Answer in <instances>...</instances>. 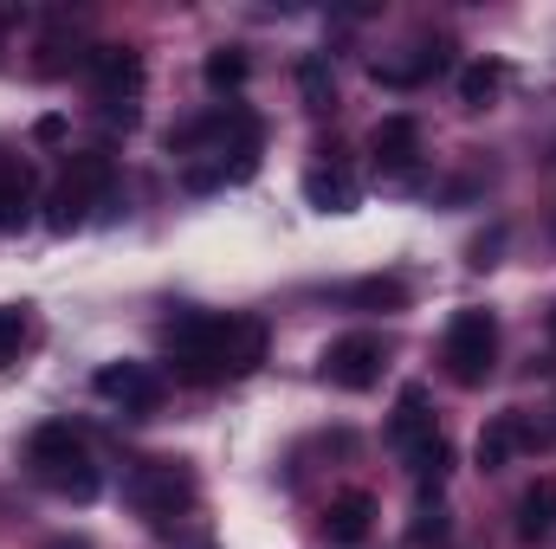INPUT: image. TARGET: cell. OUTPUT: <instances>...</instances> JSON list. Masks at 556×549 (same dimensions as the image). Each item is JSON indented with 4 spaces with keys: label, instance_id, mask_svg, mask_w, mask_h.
I'll list each match as a JSON object with an SVG mask.
<instances>
[{
    "label": "cell",
    "instance_id": "obj_18",
    "mask_svg": "<svg viewBox=\"0 0 556 549\" xmlns=\"http://www.w3.org/2000/svg\"><path fill=\"white\" fill-rule=\"evenodd\" d=\"M247 72H253V59H247L240 46H214V52L201 59V78H207L214 98H233V91L247 85Z\"/></svg>",
    "mask_w": 556,
    "mask_h": 549
},
{
    "label": "cell",
    "instance_id": "obj_15",
    "mask_svg": "<svg viewBox=\"0 0 556 549\" xmlns=\"http://www.w3.org/2000/svg\"><path fill=\"white\" fill-rule=\"evenodd\" d=\"M266 362V323L260 317H227V375H253Z\"/></svg>",
    "mask_w": 556,
    "mask_h": 549
},
{
    "label": "cell",
    "instance_id": "obj_25",
    "mask_svg": "<svg viewBox=\"0 0 556 549\" xmlns=\"http://www.w3.org/2000/svg\"><path fill=\"white\" fill-rule=\"evenodd\" d=\"M46 549H91V544H85V537H52Z\"/></svg>",
    "mask_w": 556,
    "mask_h": 549
},
{
    "label": "cell",
    "instance_id": "obj_11",
    "mask_svg": "<svg viewBox=\"0 0 556 549\" xmlns=\"http://www.w3.org/2000/svg\"><path fill=\"white\" fill-rule=\"evenodd\" d=\"M369 155H376V168H389V175H408L420 155V124L408 111H395V117H382L376 124V137H369Z\"/></svg>",
    "mask_w": 556,
    "mask_h": 549
},
{
    "label": "cell",
    "instance_id": "obj_4",
    "mask_svg": "<svg viewBox=\"0 0 556 549\" xmlns=\"http://www.w3.org/2000/svg\"><path fill=\"white\" fill-rule=\"evenodd\" d=\"M111 188H117V162H111L104 149H78V155L65 162V175H59L52 201H46V227H52V233L85 227V220H91V207H98Z\"/></svg>",
    "mask_w": 556,
    "mask_h": 549
},
{
    "label": "cell",
    "instance_id": "obj_21",
    "mask_svg": "<svg viewBox=\"0 0 556 549\" xmlns=\"http://www.w3.org/2000/svg\"><path fill=\"white\" fill-rule=\"evenodd\" d=\"M298 91H304V111H337V78H330V59H298Z\"/></svg>",
    "mask_w": 556,
    "mask_h": 549
},
{
    "label": "cell",
    "instance_id": "obj_12",
    "mask_svg": "<svg viewBox=\"0 0 556 549\" xmlns=\"http://www.w3.org/2000/svg\"><path fill=\"white\" fill-rule=\"evenodd\" d=\"M369 524H376V498H369V491H337V498L324 505V537H330V544H363Z\"/></svg>",
    "mask_w": 556,
    "mask_h": 549
},
{
    "label": "cell",
    "instance_id": "obj_23",
    "mask_svg": "<svg viewBox=\"0 0 556 549\" xmlns=\"http://www.w3.org/2000/svg\"><path fill=\"white\" fill-rule=\"evenodd\" d=\"M408 537H415V544H446V511L420 498V511H415V531H408Z\"/></svg>",
    "mask_w": 556,
    "mask_h": 549
},
{
    "label": "cell",
    "instance_id": "obj_17",
    "mask_svg": "<svg viewBox=\"0 0 556 549\" xmlns=\"http://www.w3.org/2000/svg\"><path fill=\"white\" fill-rule=\"evenodd\" d=\"M402 459H408V478L420 485V498H427V491H440V485H446V472H453V446H446L440 433H427V439L408 446Z\"/></svg>",
    "mask_w": 556,
    "mask_h": 549
},
{
    "label": "cell",
    "instance_id": "obj_9",
    "mask_svg": "<svg viewBox=\"0 0 556 549\" xmlns=\"http://www.w3.org/2000/svg\"><path fill=\"white\" fill-rule=\"evenodd\" d=\"M525 446H538V433H531V420L511 408V413H492L485 426H479V446H472V459H479V472H505Z\"/></svg>",
    "mask_w": 556,
    "mask_h": 549
},
{
    "label": "cell",
    "instance_id": "obj_26",
    "mask_svg": "<svg viewBox=\"0 0 556 549\" xmlns=\"http://www.w3.org/2000/svg\"><path fill=\"white\" fill-rule=\"evenodd\" d=\"M551 336H556V310H551Z\"/></svg>",
    "mask_w": 556,
    "mask_h": 549
},
{
    "label": "cell",
    "instance_id": "obj_22",
    "mask_svg": "<svg viewBox=\"0 0 556 549\" xmlns=\"http://www.w3.org/2000/svg\"><path fill=\"white\" fill-rule=\"evenodd\" d=\"M26 349V304H0V369H13Z\"/></svg>",
    "mask_w": 556,
    "mask_h": 549
},
{
    "label": "cell",
    "instance_id": "obj_24",
    "mask_svg": "<svg viewBox=\"0 0 556 549\" xmlns=\"http://www.w3.org/2000/svg\"><path fill=\"white\" fill-rule=\"evenodd\" d=\"M33 137H39V142H59V137H65V117H39V130H33Z\"/></svg>",
    "mask_w": 556,
    "mask_h": 549
},
{
    "label": "cell",
    "instance_id": "obj_1",
    "mask_svg": "<svg viewBox=\"0 0 556 549\" xmlns=\"http://www.w3.org/2000/svg\"><path fill=\"white\" fill-rule=\"evenodd\" d=\"M26 472L46 485V491H59V498H72V505H91L98 498V459H91V446H85V433L72 426V420H39L33 433H26Z\"/></svg>",
    "mask_w": 556,
    "mask_h": 549
},
{
    "label": "cell",
    "instance_id": "obj_13",
    "mask_svg": "<svg viewBox=\"0 0 556 549\" xmlns=\"http://www.w3.org/2000/svg\"><path fill=\"white\" fill-rule=\"evenodd\" d=\"M304 201H311L317 214H350V207H356L350 168H343V162H317V168L304 175Z\"/></svg>",
    "mask_w": 556,
    "mask_h": 549
},
{
    "label": "cell",
    "instance_id": "obj_6",
    "mask_svg": "<svg viewBox=\"0 0 556 549\" xmlns=\"http://www.w3.org/2000/svg\"><path fill=\"white\" fill-rule=\"evenodd\" d=\"M382 362H389V343L376 336V330H350V336H337L330 349H324V382L330 388H343V395H363V388H376L382 382Z\"/></svg>",
    "mask_w": 556,
    "mask_h": 549
},
{
    "label": "cell",
    "instance_id": "obj_14",
    "mask_svg": "<svg viewBox=\"0 0 556 549\" xmlns=\"http://www.w3.org/2000/svg\"><path fill=\"white\" fill-rule=\"evenodd\" d=\"M33 214V168L0 149V233H13Z\"/></svg>",
    "mask_w": 556,
    "mask_h": 549
},
{
    "label": "cell",
    "instance_id": "obj_7",
    "mask_svg": "<svg viewBox=\"0 0 556 549\" xmlns=\"http://www.w3.org/2000/svg\"><path fill=\"white\" fill-rule=\"evenodd\" d=\"M85 78H91L104 111H130L142 91V52L137 46H91L85 52Z\"/></svg>",
    "mask_w": 556,
    "mask_h": 549
},
{
    "label": "cell",
    "instance_id": "obj_19",
    "mask_svg": "<svg viewBox=\"0 0 556 549\" xmlns=\"http://www.w3.org/2000/svg\"><path fill=\"white\" fill-rule=\"evenodd\" d=\"M498 91H505V65H498V59H472V65L459 72V104H466V111H492Z\"/></svg>",
    "mask_w": 556,
    "mask_h": 549
},
{
    "label": "cell",
    "instance_id": "obj_5",
    "mask_svg": "<svg viewBox=\"0 0 556 549\" xmlns=\"http://www.w3.org/2000/svg\"><path fill=\"white\" fill-rule=\"evenodd\" d=\"M124 491H130V505H137L149 524H168V518L181 524L194 511V491L201 485H194V465L188 459H142Z\"/></svg>",
    "mask_w": 556,
    "mask_h": 549
},
{
    "label": "cell",
    "instance_id": "obj_8",
    "mask_svg": "<svg viewBox=\"0 0 556 549\" xmlns=\"http://www.w3.org/2000/svg\"><path fill=\"white\" fill-rule=\"evenodd\" d=\"M91 388H98V401H111V408H124V413L162 408V375H155L149 362H104V369L91 375Z\"/></svg>",
    "mask_w": 556,
    "mask_h": 549
},
{
    "label": "cell",
    "instance_id": "obj_3",
    "mask_svg": "<svg viewBox=\"0 0 556 549\" xmlns=\"http://www.w3.org/2000/svg\"><path fill=\"white\" fill-rule=\"evenodd\" d=\"M440 362H446V382L453 388H485L492 369H498V317L485 304H466L446 317V336H440Z\"/></svg>",
    "mask_w": 556,
    "mask_h": 549
},
{
    "label": "cell",
    "instance_id": "obj_16",
    "mask_svg": "<svg viewBox=\"0 0 556 549\" xmlns=\"http://www.w3.org/2000/svg\"><path fill=\"white\" fill-rule=\"evenodd\" d=\"M427 433H433V413H427V388H420V382H408V388H402V401H395V413H389V439H395V446L408 452V446H420Z\"/></svg>",
    "mask_w": 556,
    "mask_h": 549
},
{
    "label": "cell",
    "instance_id": "obj_10",
    "mask_svg": "<svg viewBox=\"0 0 556 549\" xmlns=\"http://www.w3.org/2000/svg\"><path fill=\"white\" fill-rule=\"evenodd\" d=\"M511 537L525 549H538V544L556 537V478L525 485V498H518V511H511Z\"/></svg>",
    "mask_w": 556,
    "mask_h": 549
},
{
    "label": "cell",
    "instance_id": "obj_20",
    "mask_svg": "<svg viewBox=\"0 0 556 549\" xmlns=\"http://www.w3.org/2000/svg\"><path fill=\"white\" fill-rule=\"evenodd\" d=\"M356 310H402L408 304V278H395V272H376V278H356L350 291H343Z\"/></svg>",
    "mask_w": 556,
    "mask_h": 549
},
{
    "label": "cell",
    "instance_id": "obj_2",
    "mask_svg": "<svg viewBox=\"0 0 556 549\" xmlns=\"http://www.w3.org/2000/svg\"><path fill=\"white\" fill-rule=\"evenodd\" d=\"M162 343H168V362H175L181 382H194V388L233 382L227 375V317L220 310H175Z\"/></svg>",
    "mask_w": 556,
    "mask_h": 549
}]
</instances>
